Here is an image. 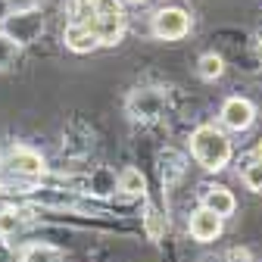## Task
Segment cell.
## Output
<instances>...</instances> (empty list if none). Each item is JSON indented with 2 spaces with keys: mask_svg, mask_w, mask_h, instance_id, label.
I'll list each match as a JSON object with an SVG mask.
<instances>
[{
  "mask_svg": "<svg viewBox=\"0 0 262 262\" xmlns=\"http://www.w3.org/2000/svg\"><path fill=\"white\" fill-rule=\"evenodd\" d=\"M75 22L88 25L97 38L100 47H113L125 35V10L119 0H72Z\"/></svg>",
  "mask_w": 262,
  "mask_h": 262,
  "instance_id": "6da1fadb",
  "label": "cell"
},
{
  "mask_svg": "<svg viewBox=\"0 0 262 262\" xmlns=\"http://www.w3.org/2000/svg\"><path fill=\"white\" fill-rule=\"evenodd\" d=\"M190 153L206 172H219L231 162V141L215 125H200L190 135Z\"/></svg>",
  "mask_w": 262,
  "mask_h": 262,
  "instance_id": "7a4b0ae2",
  "label": "cell"
},
{
  "mask_svg": "<svg viewBox=\"0 0 262 262\" xmlns=\"http://www.w3.org/2000/svg\"><path fill=\"white\" fill-rule=\"evenodd\" d=\"M190 31V16L178 7H166L153 16V35L159 41H181Z\"/></svg>",
  "mask_w": 262,
  "mask_h": 262,
  "instance_id": "3957f363",
  "label": "cell"
},
{
  "mask_svg": "<svg viewBox=\"0 0 262 262\" xmlns=\"http://www.w3.org/2000/svg\"><path fill=\"white\" fill-rule=\"evenodd\" d=\"M7 169L10 172H16V175H22V178H41L44 172H47V162L41 159V153H35V150H28V147H16L10 156H7Z\"/></svg>",
  "mask_w": 262,
  "mask_h": 262,
  "instance_id": "277c9868",
  "label": "cell"
},
{
  "mask_svg": "<svg viewBox=\"0 0 262 262\" xmlns=\"http://www.w3.org/2000/svg\"><path fill=\"white\" fill-rule=\"evenodd\" d=\"M256 119V106L244 97H231V100H225L222 106V122L231 128V131H247Z\"/></svg>",
  "mask_w": 262,
  "mask_h": 262,
  "instance_id": "5b68a950",
  "label": "cell"
},
{
  "mask_svg": "<svg viewBox=\"0 0 262 262\" xmlns=\"http://www.w3.org/2000/svg\"><path fill=\"white\" fill-rule=\"evenodd\" d=\"M222 234V215H215L212 209L200 206L193 215H190V237L200 241V244H209Z\"/></svg>",
  "mask_w": 262,
  "mask_h": 262,
  "instance_id": "8992f818",
  "label": "cell"
},
{
  "mask_svg": "<svg viewBox=\"0 0 262 262\" xmlns=\"http://www.w3.org/2000/svg\"><path fill=\"white\" fill-rule=\"evenodd\" d=\"M62 41H66V47H69L72 53H91V50H97V47H100V38H97V35H94V31H91L88 25H81V22L66 25V31H62Z\"/></svg>",
  "mask_w": 262,
  "mask_h": 262,
  "instance_id": "52a82bcc",
  "label": "cell"
},
{
  "mask_svg": "<svg viewBox=\"0 0 262 262\" xmlns=\"http://www.w3.org/2000/svg\"><path fill=\"white\" fill-rule=\"evenodd\" d=\"M203 206H206V209H212L215 215H222V219H225V215H231V212H234V206H237V203H234L231 190L215 184V187H203Z\"/></svg>",
  "mask_w": 262,
  "mask_h": 262,
  "instance_id": "ba28073f",
  "label": "cell"
},
{
  "mask_svg": "<svg viewBox=\"0 0 262 262\" xmlns=\"http://www.w3.org/2000/svg\"><path fill=\"white\" fill-rule=\"evenodd\" d=\"M119 190H125V193H131V196H138V193L147 190V178H144L138 169H125V172L119 175Z\"/></svg>",
  "mask_w": 262,
  "mask_h": 262,
  "instance_id": "9c48e42d",
  "label": "cell"
},
{
  "mask_svg": "<svg viewBox=\"0 0 262 262\" xmlns=\"http://www.w3.org/2000/svg\"><path fill=\"white\" fill-rule=\"evenodd\" d=\"M222 72H225V59L219 53H203L200 56V78L215 81V78H222Z\"/></svg>",
  "mask_w": 262,
  "mask_h": 262,
  "instance_id": "30bf717a",
  "label": "cell"
},
{
  "mask_svg": "<svg viewBox=\"0 0 262 262\" xmlns=\"http://www.w3.org/2000/svg\"><path fill=\"white\" fill-rule=\"evenodd\" d=\"M22 262H59V253L50 244H31V247H25Z\"/></svg>",
  "mask_w": 262,
  "mask_h": 262,
  "instance_id": "8fae6325",
  "label": "cell"
},
{
  "mask_svg": "<svg viewBox=\"0 0 262 262\" xmlns=\"http://www.w3.org/2000/svg\"><path fill=\"white\" fill-rule=\"evenodd\" d=\"M19 228H22L19 209H0V237H13Z\"/></svg>",
  "mask_w": 262,
  "mask_h": 262,
  "instance_id": "7c38bea8",
  "label": "cell"
},
{
  "mask_svg": "<svg viewBox=\"0 0 262 262\" xmlns=\"http://www.w3.org/2000/svg\"><path fill=\"white\" fill-rule=\"evenodd\" d=\"M241 178H244V184H247L250 190H259V193H262V162H259V159H253L250 166H244Z\"/></svg>",
  "mask_w": 262,
  "mask_h": 262,
  "instance_id": "4fadbf2b",
  "label": "cell"
},
{
  "mask_svg": "<svg viewBox=\"0 0 262 262\" xmlns=\"http://www.w3.org/2000/svg\"><path fill=\"white\" fill-rule=\"evenodd\" d=\"M228 262H250V253L244 247H234L231 253H228Z\"/></svg>",
  "mask_w": 262,
  "mask_h": 262,
  "instance_id": "5bb4252c",
  "label": "cell"
},
{
  "mask_svg": "<svg viewBox=\"0 0 262 262\" xmlns=\"http://www.w3.org/2000/svg\"><path fill=\"white\" fill-rule=\"evenodd\" d=\"M256 159L262 162V141H259V147H256Z\"/></svg>",
  "mask_w": 262,
  "mask_h": 262,
  "instance_id": "9a60e30c",
  "label": "cell"
},
{
  "mask_svg": "<svg viewBox=\"0 0 262 262\" xmlns=\"http://www.w3.org/2000/svg\"><path fill=\"white\" fill-rule=\"evenodd\" d=\"M0 190H4V184H0Z\"/></svg>",
  "mask_w": 262,
  "mask_h": 262,
  "instance_id": "2e32d148",
  "label": "cell"
}]
</instances>
